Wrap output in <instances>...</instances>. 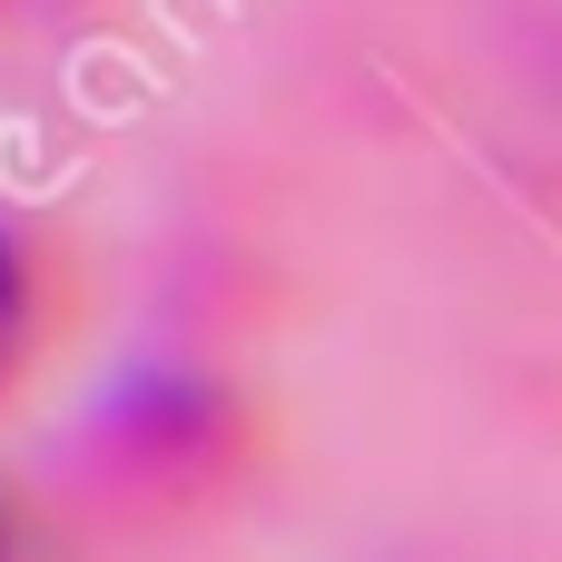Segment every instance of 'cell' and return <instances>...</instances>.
Wrapping results in <instances>:
<instances>
[{
    "instance_id": "1",
    "label": "cell",
    "mask_w": 562,
    "mask_h": 562,
    "mask_svg": "<svg viewBox=\"0 0 562 562\" xmlns=\"http://www.w3.org/2000/svg\"><path fill=\"white\" fill-rule=\"evenodd\" d=\"M49 326H59V277H49V257L0 217V395L40 366V346H49Z\"/></svg>"
},
{
    "instance_id": "2",
    "label": "cell",
    "mask_w": 562,
    "mask_h": 562,
    "mask_svg": "<svg viewBox=\"0 0 562 562\" xmlns=\"http://www.w3.org/2000/svg\"><path fill=\"white\" fill-rule=\"evenodd\" d=\"M0 562H30V514H20L10 484H0Z\"/></svg>"
}]
</instances>
